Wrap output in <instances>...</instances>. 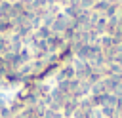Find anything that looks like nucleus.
Returning a JSON list of instances; mask_svg holds the SVG:
<instances>
[{"instance_id":"nucleus-1","label":"nucleus","mask_w":122,"mask_h":118,"mask_svg":"<svg viewBox=\"0 0 122 118\" xmlns=\"http://www.w3.org/2000/svg\"><path fill=\"white\" fill-rule=\"evenodd\" d=\"M111 4H112V2H109V0H99L97 4H93V10H97V11H103V10H105V11H107Z\"/></svg>"},{"instance_id":"nucleus-2","label":"nucleus","mask_w":122,"mask_h":118,"mask_svg":"<svg viewBox=\"0 0 122 118\" xmlns=\"http://www.w3.org/2000/svg\"><path fill=\"white\" fill-rule=\"evenodd\" d=\"M72 72H74V70H72L71 67H65V69H63V70L59 72V80H65V78H71V76H72Z\"/></svg>"}]
</instances>
